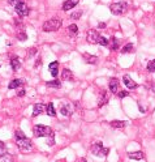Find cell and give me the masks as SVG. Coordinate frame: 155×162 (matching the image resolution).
Listing matches in <instances>:
<instances>
[{"mask_svg":"<svg viewBox=\"0 0 155 162\" xmlns=\"http://www.w3.org/2000/svg\"><path fill=\"white\" fill-rule=\"evenodd\" d=\"M24 137H26V136L24 135V132H22L21 130H17L15 132V139L16 140H20V139H24Z\"/></svg>","mask_w":155,"mask_h":162,"instance_id":"28","label":"cell"},{"mask_svg":"<svg viewBox=\"0 0 155 162\" xmlns=\"http://www.w3.org/2000/svg\"><path fill=\"white\" fill-rule=\"evenodd\" d=\"M128 157H129L130 160H143L145 154L142 152H132V153H128Z\"/></svg>","mask_w":155,"mask_h":162,"instance_id":"15","label":"cell"},{"mask_svg":"<svg viewBox=\"0 0 155 162\" xmlns=\"http://www.w3.org/2000/svg\"><path fill=\"white\" fill-rule=\"evenodd\" d=\"M84 59L85 62L89 63V64H95L98 62V56L95 55H89V54H84Z\"/></svg>","mask_w":155,"mask_h":162,"instance_id":"19","label":"cell"},{"mask_svg":"<svg viewBox=\"0 0 155 162\" xmlns=\"http://www.w3.org/2000/svg\"><path fill=\"white\" fill-rule=\"evenodd\" d=\"M35 52H37V48H30V55H33V54H35Z\"/></svg>","mask_w":155,"mask_h":162,"instance_id":"37","label":"cell"},{"mask_svg":"<svg viewBox=\"0 0 155 162\" xmlns=\"http://www.w3.org/2000/svg\"><path fill=\"white\" fill-rule=\"evenodd\" d=\"M129 95V92H127V90H120L119 92V97L120 98H125V97H128Z\"/></svg>","mask_w":155,"mask_h":162,"instance_id":"32","label":"cell"},{"mask_svg":"<svg viewBox=\"0 0 155 162\" xmlns=\"http://www.w3.org/2000/svg\"><path fill=\"white\" fill-rule=\"evenodd\" d=\"M128 9V4L127 3H123V1H120V3H114V4H111L110 5V11L112 15H123V13L125 12Z\"/></svg>","mask_w":155,"mask_h":162,"instance_id":"4","label":"cell"},{"mask_svg":"<svg viewBox=\"0 0 155 162\" xmlns=\"http://www.w3.org/2000/svg\"><path fill=\"white\" fill-rule=\"evenodd\" d=\"M3 162H13V157L12 156H9V154H5V156H3Z\"/></svg>","mask_w":155,"mask_h":162,"instance_id":"31","label":"cell"},{"mask_svg":"<svg viewBox=\"0 0 155 162\" xmlns=\"http://www.w3.org/2000/svg\"><path fill=\"white\" fill-rule=\"evenodd\" d=\"M82 16V11H76V12H73L71 15V18H73V20H78Z\"/></svg>","mask_w":155,"mask_h":162,"instance_id":"30","label":"cell"},{"mask_svg":"<svg viewBox=\"0 0 155 162\" xmlns=\"http://www.w3.org/2000/svg\"><path fill=\"white\" fill-rule=\"evenodd\" d=\"M44 110H46V105H43V103H37V105L34 106V110H33V117L41 115Z\"/></svg>","mask_w":155,"mask_h":162,"instance_id":"13","label":"cell"},{"mask_svg":"<svg viewBox=\"0 0 155 162\" xmlns=\"http://www.w3.org/2000/svg\"><path fill=\"white\" fill-rule=\"evenodd\" d=\"M41 63H42V62H41V58H38V62H35L34 67H35V68H37V67H39V65H41Z\"/></svg>","mask_w":155,"mask_h":162,"instance_id":"35","label":"cell"},{"mask_svg":"<svg viewBox=\"0 0 155 162\" xmlns=\"http://www.w3.org/2000/svg\"><path fill=\"white\" fill-rule=\"evenodd\" d=\"M110 124H111V127H114V128H124V127H127V122H125V120H112Z\"/></svg>","mask_w":155,"mask_h":162,"instance_id":"20","label":"cell"},{"mask_svg":"<svg viewBox=\"0 0 155 162\" xmlns=\"http://www.w3.org/2000/svg\"><path fill=\"white\" fill-rule=\"evenodd\" d=\"M111 42H112V46H111V48H112V50H117V48H119V39L117 38H112L111 39Z\"/></svg>","mask_w":155,"mask_h":162,"instance_id":"26","label":"cell"},{"mask_svg":"<svg viewBox=\"0 0 155 162\" xmlns=\"http://www.w3.org/2000/svg\"><path fill=\"white\" fill-rule=\"evenodd\" d=\"M24 80H20V78H16V80H12L11 82H9V85H8V88L9 89H16V88H18V86H21V85H24Z\"/></svg>","mask_w":155,"mask_h":162,"instance_id":"18","label":"cell"},{"mask_svg":"<svg viewBox=\"0 0 155 162\" xmlns=\"http://www.w3.org/2000/svg\"><path fill=\"white\" fill-rule=\"evenodd\" d=\"M48 68H50V72H51L52 77H57V72H59V63H57V62H52V63H50V65H48Z\"/></svg>","mask_w":155,"mask_h":162,"instance_id":"12","label":"cell"},{"mask_svg":"<svg viewBox=\"0 0 155 162\" xmlns=\"http://www.w3.org/2000/svg\"><path fill=\"white\" fill-rule=\"evenodd\" d=\"M108 86H110L111 93H117L119 92V80L117 78H111L108 82Z\"/></svg>","mask_w":155,"mask_h":162,"instance_id":"10","label":"cell"},{"mask_svg":"<svg viewBox=\"0 0 155 162\" xmlns=\"http://www.w3.org/2000/svg\"><path fill=\"white\" fill-rule=\"evenodd\" d=\"M68 32H69V34H71L72 37H74V35L78 33V28H77V25H74V24L69 25V26H68Z\"/></svg>","mask_w":155,"mask_h":162,"instance_id":"22","label":"cell"},{"mask_svg":"<svg viewBox=\"0 0 155 162\" xmlns=\"http://www.w3.org/2000/svg\"><path fill=\"white\" fill-rule=\"evenodd\" d=\"M147 71L149 72H155V59L154 60H150L147 63Z\"/></svg>","mask_w":155,"mask_h":162,"instance_id":"25","label":"cell"},{"mask_svg":"<svg viewBox=\"0 0 155 162\" xmlns=\"http://www.w3.org/2000/svg\"><path fill=\"white\" fill-rule=\"evenodd\" d=\"M81 162H86V160H85V158H82V160H81Z\"/></svg>","mask_w":155,"mask_h":162,"instance_id":"39","label":"cell"},{"mask_svg":"<svg viewBox=\"0 0 155 162\" xmlns=\"http://www.w3.org/2000/svg\"><path fill=\"white\" fill-rule=\"evenodd\" d=\"M104 26H106V24H103V22H100V24L98 25V28H104Z\"/></svg>","mask_w":155,"mask_h":162,"instance_id":"38","label":"cell"},{"mask_svg":"<svg viewBox=\"0 0 155 162\" xmlns=\"http://www.w3.org/2000/svg\"><path fill=\"white\" fill-rule=\"evenodd\" d=\"M60 26H61L60 18H50L43 24L42 29H43V32H56L60 29Z\"/></svg>","mask_w":155,"mask_h":162,"instance_id":"2","label":"cell"},{"mask_svg":"<svg viewBox=\"0 0 155 162\" xmlns=\"http://www.w3.org/2000/svg\"><path fill=\"white\" fill-rule=\"evenodd\" d=\"M17 38L20 39V41H25V39H28V35H26L25 33H18V34H17Z\"/></svg>","mask_w":155,"mask_h":162,"instance_id":"34","label":"cell"},{"mask_svg":"<svg viewBox=\"0 0 155 162\" xmlns=\"http://www.w3.org/2000/svg\"><path fill=\"white\" fill-rule=\"evenodd\" d=\"M123 81H124L125 86H127L128 89H130V90H133V89H136V88H137V84H136V81H133V78H132L129 75H124V77H123Z\"/></svg>","mask_w":155,"mask_h":162,"instance_id":"8","label":"cell"},{"mask_svg":"<svg viewBox=\"0 0 155 162\" xmlns=\"http://www.w3.org/2000/svg\"><path fill=\"white\" fill-rule=\"evenodd\" d=\"M24 1V0H8V3L11 5H13V7H16V5H18L20 3H22Z\"/></svg>","mask_w":155,"mask_h":162,"instance_id":"33","label":"cell"},{"mask_svg":"<svg viewBox=\"0 0 155 162\" xmlns=\"http://www.w3.org/2000/svg\"><path fill=\"white\" fill-rule=\"evenodd\" d=\"M98 43H99L100 46H107L108 45V39L106 37H103V35H100L99 39H98Z\"/></svg>","mask_w":155,"mask_h":162,"instance_id":"29","label":"cell"},{"mask_svg":"<svg viewBox=\"0 0 155 162\" xmlns=\"http://www.w3.org/2000/svg\"><path fill=\"white\" fill-rule=\"evenodd\" d=\"M18 95H20V97H22V95H25V90H24V89L18 92Z\"/></svg>","mask_w":155,"mask_h":162,"instance_id":"36","label":"cell"},{"mask_svg":"<svg viewBox=\"0 0 155 162\" xmlns=\"http://www.w3.org/2000/svg\"><path fill=\"white\" fill-rule=\"evenodd\" d=\"M60 112L64 117H69V115H72V108H71V105L69 103H65L63 105L61 108H60Z\"/></svg>","mask_w":155,"mask_h":162,"instance_id":"17","label":"cell"},{"mask_svg":"<svg viewBox=\"0 0 155 162\" xmlns=\"http://www.w3.org/2000/svg\"><path fill=\"white\" fill-rule=\"evenodd\" d=\"M7 154V148H5V144L3 141H0V157L5 156Z\"/></svg>","mask_w":155,"mask_h":162,"instance_id":"27","label":"cell"},{"mask_svg":"<svg viewBox=\"0 0 155 162\" xmlns=\"http://www.w3.org/2000/svg\"><path fill=\"white\" fill-rule=\"evenodd\" d=\"M33 133L35 137H51L54 139V131L50 127H46L42 124H37L33 127Z\"/></svg>","mask_w":155,"mask_h":162,"instance_id":"1","label":"cell"},{"mask_svg":"<svg viewBox=\"0 0 155 162\" xmlns=\"http://www.w3.org/2000/svg\"><path fill=\"white\" fill-rule=\"evenodd\" d=\"M78 1L80 0H65L64 4H63V11H69V9L74 8L78 4Z\"/></svg>","mask_w":155,"mask_h":162,"instance_id":"9","label":"cell"},{"mask_svg":"<svg viewBox=\"0 0 155 162\" xmlns=\"http://www.w3.org/2000/svg\"><path fill=\"white\" fill-rule=\"evenodd\" d=\"M46 111H47V114L50 115V117H55V115H56V110H55L54 103H52V102H50V103L46 106Z\"/></svg>","mask_w":155,"mask_h":162,"instance_id":"21","label":"cell"},{"mask_svg":"<svg viewBox=\"0 0 155 162\" xmlns=\"http://www.w3.org/2000/svg\"><path fill=\"white\" fill-rule=\"evenodd\" d=\"M107 102H108V95H107V92L102 90V92H100L99 98H98V106H99V107L104 106V105L107 103Z\"/></svg>","mask_w":155,"mask_h":162,"instance_id":"11","label":"cell"},{"mask_svg":"<svg viewBox=\"0 0 155 162\" xmlns=\"http://www.w3.org/2000/svg\"><path fill=\"white\" fill-rule=\"evenodd\" d=\"M17 147H18V149L21 150V152H29V150H31V148H33V143H31V140L30 139H28V137H24V139H20V140H17Z\"/></svg>","mask_w":155,"mask_h":162,"instance_id":"5","label":"cell"},{"mask_svg":"<svg viewBox=\"0 0 155 162\" xmlns=\"http://www.w3.org/2000/svg\"><path fill=\"white\" fill-rule=\"evenodd\" d=\"M61 77H63V80H64V81H72V80H73V73H72L71 69L65 68V69H63Z\"/></svg>","mask_w":155,"mask_h":162,"instance_id":"14","label":"cell"},{"mask_svg":"<svg viewBox=\"0 0 155 162\" xmlns=\"http://www.w3.org/2000/svg\"><path fill=\"white\" fill-rule=\"evenodd\" d=\"M132 51H133V45L132 43H127L123 47V50H121L123 54H128V52H132Z\"/></svg>","mask_w":155,"mask_h":162,"instance_id":"24","label":"cell"},{"mask_svg":"<svg viewBox=\"0 0 155 162\" xmlns=\"http://www.w3.org/2000/svg\"><path fill=\"white\" fill-rule=\"evenodd\" d=\"M90 150H91V153L93 154H95V156H107V154L110 153V148H104L100 141L94 143L93 145H91Z\"/></svg>","mask_w":155,"mask_h":162,"instance_id":"3","label":"cell"},{"mask_svg":"<svg viewBox=\"0 0 155 162\" xmlns=\"http://www.w3.org/2000/svg\"><path fill=\"white\" fill-rule=\"evenodd\" d=\"M47 86L48 88H60L61 86V82L60 81H57V80H54V81H48L47 82Z\"/></svg>","mask_w":155,"mask_h":162,"instance_id":"23","label":"cell"},{"mask_svg":"<svg viewBox=\"0 0 155 162\" xmlns=\"http://www.w3.org/2000/svg\"><path fill=\"white\" fill-rule=\"evenodd\" d=\"M15 8H16V12H17V15L20 16V17H25V16L29 15V8H28V5H26L24 1L20 3L18 5H16Z\"/></svg>","mask_w":155,"mask_h":162,"instance_id":"7","label":"cell"},{"mask_svg":"<svg viewBox=\"0 0 155 162\" xmlns=\"http://www.w3.org/2000/svg\"><path fill=\"white\" fill-rule=\"evenodd\" d=\"M99 33H98L95 29H91V30H89L87 32V34H86V41L89 42V43H91V45H94V43H98V39H99Z\"/></svg>","mask_w":155,"mask_h":162,"instance_id":"6","label":"cell"},{"mask_svg":"<svg viewBox=\"0 0 155 162\" xmlns=\"http://www.w3.org/2000/svg\"><path fill=\"white\" fill-rule=\"evenodd\" d=\"M11 67L13 71H18L21 68V60L18 58H12L11 59Z\"/></svg>","mask_w":155,"mask_h":162,"instance_id":"16","label":"cell"}]
</instances>
